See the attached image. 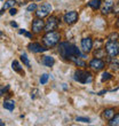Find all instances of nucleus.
Here are the masks:
<instances>
[{"mask_svg":"<svg viewBox=\"0 0 119 126\" xmlns=\"http://www.w3.org/2000/svg\"><path fill=\"white\" fill-rule=\"evenodd\" d=\"M59 53L64 60H69V61L73 56H79L81 59L85 57V55L74 45H72V44H70V43H66V41L65 43H61L59 45Z\"/></svg>","mask_w":119,"mask_h":126,"instance_id":"1","label":"nucleus"},{"mask_svg":"<svg viewBox=\"0 0 119 126\" xmlns=\"http://www.w3.org/2000/svg\"><path fill=\"white\" fill-rule=\"evenodd\" d=\"M61 39V34L57 31H48V32L43 37V43L47 48H52V47L56 46Z\"/></svg>","mask_w":119,"mask_h":126,"instance_id":"2","label":"nucleus"},{"mask_svg":"<svg viewBox=\"0 0 119 126\" xmlns=\"http://www.w3.org/2000/svg\"><path fill=\"white\" fill-rule=\"evenodd\" d=\"M73 79L81 84H89L93 81V75L88 71H85V70H77L74 72Z\"/></svg>","mask_w":119,"mask_h":126,"instance_id":"3","label":"nucleus"},{"mask_svg":"<svg viewBox=\"0 0 119 126\" xmlns=\"http://www.w3.org/2000/svg\"><path fill=\"white\" fill-rule=\"evenodd\" d=\"M105 53L109 55V57L113 59L118 55L119 52V43L118 41H108L105 44Z\"/></svg>","mask_w":119,"mask_h":126,"instance_id":"4","label":"nucleus"},{"mask_svg":"<svg viewBox=\"0 0 119 126\" xmlns=\"http://www.w3.org/2000/svg\"><path fill=\"white\" fill-rule=\"evenodd\" d=\"M50 12H52V5L45 2L44 5H41L39 8L36 9V16L39 17V18H44V17L48 16Z\"/></svg>","mask_w":119,"mask_h":126,"instance_id":"5","label":"nucleus"},{"mask_svg":"<svg viewBox=\"0 0 119 126\" xmlns=\"http://www.w3.org/2000/svg\"><path fill=\"white\" fill-rule=\"evenodd\" d=\"M59 22H60V20L57 18L56 16H50V17H48L47 22L45 23V27H44V29H45V31H46V32H48V31L56 30L57 27H59Z\"/></svg>","mask_w":119,"mask_h":126,"instance_id":"6","label":"nucleus"},{"mask_svg":"<svg viewBox=\"0 0 119 126\" xmlns=\"http://www.w3.org/2000/svg\"><path fill=\"white\" fill-rule=\"evenodd\" d=\"M63 20H64V22H65L66 24L72 25V24H74L77 21H78V13H77L76 10H70V12L64 14Z\"/></svg>","mask_w":119,"mask_h":126,"instance_id":"7","label":"nucleus"},{"mask_svg":"<svg viewBox=\"0 0 119 126\" xmlns=\"http://www.w3.org/2000/svg\"><path fill=\"white\" fill-rule=\"evenodd\" d=\"M89 66H90V69H93L94 71H100V70L104 69V66H105V62L101 59H93L90 62H89Z\"/></svg>","mask_w":119,"mask_h":126,"instance_id":"8","label":"nucleus"},{"mask_svg":"<svg viewBox=\"0 0 119 126\" xmlns=\"http://www.w3.org/2000/svg\"><path fill=\"white\" fill-rule=\"evenodd\" d=\"M44 27H45V22L43 21V18L37 17V18H34V20H33L32 25H31V28H32V32L40 33L41 31L44 30Z\"/></svg>","mask_w":119,"mask_h":126,"instance_id":"9","label":"nucleus"},{"mask_svg":"<svg viewBox=\"0 0 119 126\" xmlns=\"http://www.w3.org/2000/svg\"><path fill=\"white\" fill-rule=\"evenodd\" d=\"M81 49H83L84 53H90L93 49V40L87 37V38H84L81 39Z\"/></svg>","mask_w":119,"mask_h":126,"instance_id":"10","label":"nucleus"},{"mask_svg":"<svg viewBox=\"0 0 119 126\" xmlns=\"http://www.w3.org/2000/svg\"><path fill=\"white\" fill-rule=\"evenodd\" d=\"M113 5H115V0H105V1L103 2L102 7H101V13H102L103 15H106V14H109L110 12H112Z\"/></svg>","mask_w":119,"mask_h":126,"instance_id":"11","label":"nucleus"},{"mask_svg":"<svg viewBox=\"0 0 119 126\" xmlns=\"http://www.w3.org/2000/svg\"><path fill=\"white\" fill-rule=\"evenodd\" d=\"M30 52H32V53H43L45 50H47L48 48H45L43 45H40L39 43H31L28 46Z\"/></svg>","mask_w":119,"mask_h":126,"instance_id":"12","label":"nucleus"},{"mask_svg":"<svg viewBox=\"0 0 119 126\" xmlns=\"http://www.w3.org/2000/svg\"><path fill=\"white\" fill-rule=\"evenodd\" d=\"M71 62L72 63H74L77 66H80V68H86V63H85V61H83L81 60V57H79V56H73L72 59H71Z\"/></svg>","mask_w":119,"mask_h":126,"instance_id":"13","label":"nucleus"},{"mask_svg":"<svg viewBox=\"0 0 119 126\" xmlns=\"http://www.w3.org/2000/svg\"><path fill=\"white\" fill-rule=\"evenodd\" d=\"M115 112H116V111H115V109H112V108L105 109L104 111H103V117H104L106 120H110L113 116H115Z\"/></svg>","mask_w":119,"mask_h":126,"instance_id":"14","label":"nucleus"},{"mask_svg":"<svg viewBox=\"0 0 119 126\" xmlns=\"http://www.w3.org/2000/svg\"><path fill=\"white\" fill-rule=\"evenodd\" d=\"M101 5H102V1H101V0H90L88 2V6L90 7L93 10L99 9L100 7H101Z\"/></svg>","mask_w":119,"mask_h":126,"instance_id":"15","label":"nucleus"},{"mask_svg":"<svg viewBox=\"0 0 119 126\" xmlns=\"http://www.w3.org/2000/svg\"><path fill=\"white\" fill-rule=\"evenodd\" d=\"M3 108L7 110H9V111H13L14 108H15V102H14V100H6V101L3 102Z\"/></svg>","mask_w":119,"mask_h":126,"instance_id":"16","label":"nucleus"},{"mask_svg":"<svg viewBox=\"0 0 119 126\" xmlns=\"http://www.w3.org/2000/svg\"><path fill=\"white\" fill-rule=\"evenodd\" d=\"M43 63L46 66H48V68H52V66L54 65V63H55V60H54V57H52V56H45L43 60Z\"/></svg>","mask_w":119,"mask_h":126,"instance_id":"17","label":"nucleus"},{"mask_svg":"<svg viewBox=\"0 0 119 126\" xmlns=\"http://www.w3.org/2000/svg\"><path fill=\"white\" fill-rule=\"evenodd\" d=\"M12 68H13V70L15 71V72H18V73H23V70H22V66H21V64L17 61H13V63H12Z\"/></svg>","mask_w":119,"mask_h":126,"instance_id":"18","label":"nucleus"},{"mask_svg":"<svg viewBox=\"0 0 119 126\" xmlns=\"http://www.w3.org/2000/svg\"><path fill=\"white\" fill-rule=\"evenodd\" d=\"M110 68L111 70H115V71H118L119 70V60L117 59H111V62H110Z\"/></svg>","mask_w":119,"mask_h":126,"instance_id":"19","label":"nucleus"},{"mask_svg":"<svg viewBox=\"0 0 119 126\" xmlns=\"http://www.w3.org/2000/svg\"><path fill=\"white\" fill-rule=\"evenodd\" d=\"M104 55H105V49L104 48H96V50L94 52V56L97 57V59H100V57H104Z\"/></svg>","mask_w":119,"mask_h":126,"instance_id":"20","label":"nucleus"},{"mask_svg":"<svg viewBox=\"0 0 119 126\" xmlns=\"http://www.w3.org/2000/svg\"><path fill=\"white\" fill-rule=\"evenodd\" d=\"M21 60H22V62H23V64L25 66H28V68H31V64H30L29 57H28V55L25 53H23L22 55H21Z\"/></svg>","mask_w":119,"mask_h":126,"instance_id":"21","label":"nucleus"},{"mask_svg":"<svg viewBox=\"0 0 119 126\" xmlns=\"http://www.w3.org/2000/svg\"><path fill=\"white\" fill-rule=\"evenodd\" d=\"M111 78H112V75H111L110 72H103L102 73V77H101V81H103V83H104V81L110 80Z\"/></svg>","mask_w":119,"mask_h":126,"instance_id":"22","label":"nucleus"},{"mask_svg":"<svg viewBox=\"0 0 119 126\" xmlns=\"http://www.w3.org/2000/svg\"><path fill=\"white\" fill-rule=\"evenodd\" d=\"M15 3H16V1H15V0H8V1H6V2H5V5H3V7H2V9L5 10V9H8V8H12Z\"/></svg>","mask_w":119,"mask_h":126,"instance_id":"23","label":"nucleus"},{"mask_svg":"<svg viewBox=\"0 0 119 126\" xmlns=\"http://www.w3.org/2000/svg\"><path fill=\"white\" fill-rule=\"evenodd\" d=\"M109 125H119V115H115V116L110 119Z\"/></svg>","mask_w":119,"mask_h":126,"instance_id":"24","label":"nucleus"},{"mask_svg":"<svg viewBox=\"0 0 119 126\" xmlns=\"http://www.w3.org/2000/svg\"><path fill=\"white\" fill-rule=\"evenodd\" d=\"M118 38H119V34L117 32H112L109 37H108L109 41H117V40H118Z\"/></svg>","mask_w":119,"mask_h":126,"instance_id":"25","label":"nucleus"},{"mask_svg":"<svg viewBox=\"0 0 119 126\" xmlns=\"http://www.w3.org/2000/svg\"><path fill=\"white\" fill-rule=\"evenodd\" d=\"M48 78H49V76L47 75V73H44L43 76L40 77V84H43V85H45V84L48 81Z\"/></svg>","mask_w":119,"mask_h":126,"instance_id":"26","label":"nucleus"},{"mask_svg":"<svg viewBox=\"0 0 119 126\" xmlns=\"http://www.w3.org/2000/svg\"><path fill=\"white\" fill-rule=\"evenodd\" d=\"M8 90H9V85H2V86H0V96H2Z\"/></svg>","mask_w":119,"mask_h":126,"instance_id":"27","label":"nucleus"},{"mask_svg":"<svg viewBox=\"0 0 119 126\" xmlns=\"http://www.w3.org/2000/svg\"><path fill=\"white\" fill-rule=\"evenodd\" d=\"M37 8H38V6H37L36 3H30L29 6L27 7V10L28 12H34Z\"/></svg>","mask_w":119,"mask_h":126,"instance_id":"28","label":"nucleus"},{"mask_svg":"<svg viewBox=\"0 0 119 126\" xmlns=\"http://www.w3.org/2000/svg\"><path fill=\"white\" fill-rule=\"evenodd\" d=\"M76 120L81 122V123H89V118H86V117H77Z\"/></svg>","mask_w":119,"mask_h":126,"instance_id":"29","label":"nucleus"},{"mask_svg":"<svg viewBox=\"0 0 119 126\" xmlns=\"http://www.w3.org/2000/svg\"><path fill=\"white\" fill-rule=\"evenodd\" d=\"M112 13L113 14H119V2H115L112 8Z\"/></svg>","mask_w":119,"mask_h":126,"instance_id":"30","label":"nucleus"},{"mask_svg":"<svg viewBox=\"0 0 119 126\" xmlns=\"http://www.w3.org/2000/svg\"><path fill=\"white\" fill-rule=\"evenodd\" d=\"M38 93H39V91L37 90V88H34V90L31 92V99H36L37 95H38Z\"/></svg>","mask_w":119,"mask_h":126,"instance_id":"31","label":"nucleus"},{"mask_svg":"<svg viewBox=\"0 0 119 126\" xmlns=\"http://www.w3.org/2000/svg\"><path fill=\"white\" fill-rule=\"evenodd\" d=\"M20 33H21V34H25V36H27L28 38H32V33L27 32L25 30H20Z\"/></svg>","mask_w":119,"mask_h":126,"instance_id":"32","label":"nucleus"},{"mask_svg":"<svg viewBox=\"0 0 119 126\" xmlns=\"http://www.w3.org/2000/svg\"><path fill=\"white\" fill-rule=\"evenodd\" d=\"M16 13H17L16 8H13V7H12V8H9V14L12 15V16H13V15H16Z\"/></svg>","mask_w":119,"mask_h":126,"instance_id":"33","label":"nucleus"},{"mask_svg":"<svg viewBox=\"0 0 119 126\" xmlns=\"http://www.w3.org/2000/svg\"><path fill=\"white\" fill-rule=\"evenodd\" d=\"M10 25H12V27H14V28H17V23H15V22H12V23H10Z\"/></svg>","mask_w":119,"mask_h":126,"instance_id":"34","label":"nucleus"},{"mask_svg":"<svg viewBox=\"0 0 119 126\" xmlns=\"http://www.w3.org/2000/svg\"><path fill=\"white\" fill-rule=\"evenodd\" d=\"M105 93H106V91H101V92L99 93V95H104Z\"/></svg>","mask_w":119,"mask_h":126,"instance_id":"35","label":"nucleus"},{"mask_svg":"<svg viewBox=\"0 0 119 126\" xmlns=\"http://www.w3.org/2000/svg\"><path fill=\"white\" fill-rule=\"evenodd\" d=\"M0 126H5V123H2L1 120H0Z\"/></svg>","mask_w":119,"mask_h":126,"instance_id":"36","label":"nucleus"},{"mask_svg":"<svg viewBox=\"0 0 119 126\" xmlns=\"http://www.w3.org/2000/svg\"><path fill=\"white\" fill-rule=\"evenodd\" d=\"M2 13H3V9H1V10H0V16L2 15Z\"/></svg>","mask_w":119,"mask_h":126,"instance_id":"37","label":"nucleus"},{"mask_svg":"<svg viewBox=\"0 0 119 126\" xmlns=\"http://www.w3.org/2000/svg\"><path fill=\"white\" fill-rule=\"evenodd\" d=\"M30 1H40V0H30Z\"/></svg>","mask_w":119,"mask_h":126,"instance_id":"38","label":"nucleus"},{"mask_svg":"<svg viewBox=\"0 0 119 126\" xmlns=\"http://www.w3.org/2000/svg\"><path fill=\"white\" fill-rule=\"evenodd\" d=\"M1 34H2V33H1V31H0V36H1Z\"/></svg>","mask_w":119,"mask_h":126,"instance_id":"39","label":"nucleus"},{"mask_svg":"<svg viewBox=\"0 0 119 126\" xmlns=\"http://www.w3.org/2000/svg\"><path fill=\"white\" fill-rule=\"evenodd\" d=\"M118 24H119V17H118Z\"/></svg>","mask_w":119,"mask_h":126,"instance_id":"40","label":"nucleus"},{"mask_svg":"<svg viewBox=\"0 0 119 126\" xmlns=\"http://www.w3.org/2000/svg\"><path fill=\"white\" fill-rule=\"evenodd\" d=\"M118 55H119V52H118Z\"/></svg>","mask_w":119,"mask_h":126,"instance_id":"41","label":"nucleus"}]
</instances>
